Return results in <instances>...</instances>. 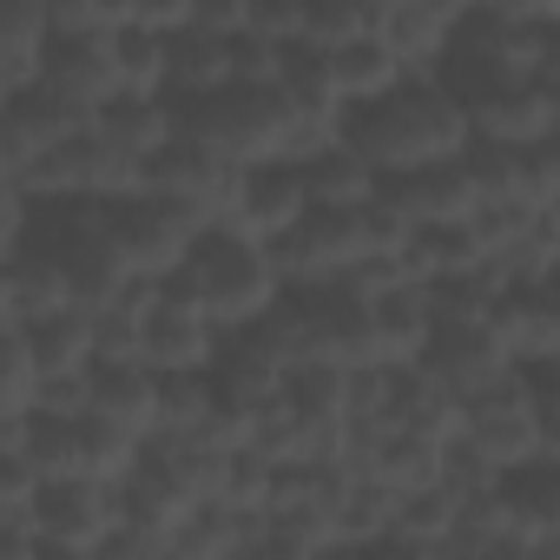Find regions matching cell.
I'll use <instances>...</instances> for the list:
<instances>
[{"instance_id":"1","label":"cell","mask_w":560,"mask_h":560,"mask_svg":"<svg viewBox=\"0 0 560 560\" xmlns=\"http://www.w3.org/2000/svg\"><path fill=\"white\" fill-rule=\"evenodd\" d=\"M337 139L383 178V172H402V165L455 159L468 145V119H462V100L429 67H409L383 100L343 106L337 113Z\"/></svg>"},{"instance_id":"2","label":"cell","mask_w":560,"mask_h":560,"mask_svg":"<svg viewBox=\"0 0 560 560\" xmlns=\"http://www.w3.org/2000/svg\"><path fill=\"white\" fill-rule=\"evenodd\" d=\"M165 284L178 298H191L218 330L250 324L277 291H284V284H277V270H270L264 237H250V231H237L224 218H205L198 224V237L185 244V257L165 270Z\"/></svg>"},{"instance_id":"3","label":"cell","mask_w":560,"mask_h":560,"mask_svg":"<svg viewBox=\"0 0 560 560\" xmlns=\"http://www.w3.org/2000/svg\"><path fill=\"white\" fill-rule=\"evenodd\" d=\"M113 514H119V488L100 475H47L27 508L40 553H100Z\"/></svg>"},{"instance_id":"4","label":"cell","mask_w":560,"mask_h":560,"mask_svg":"<svg viewBox=\"0 0 560 560\" xmlns=\"http://www.w3.org/2000/svg\"><path fill=\"white\" fill-rule=\"evenodd\" d=\"M237 172H244V165H231L224 152H211L205 139H191V132L172 126V132L145 152L139 185H145V191H165V198H178V205H191L198 218H224V205H231V191H237Z\"/></svg>"},{"instance_id":"5","label":"cell","mask_w":560,"mask_h":560,"mask_svg":"<svg viewBox=\"0 0 560 560\" xmlns=\"http://www.w3.org/2000/svg\"><path fill=\"white\" fill-rule=\"evenodd\" d=\"M462 119H468V139L534 145V139L560 132V93L540 73H527V80H488V86L462 93Z\"/></svg>"},{"instance_id":"6","label":"cell","mask_w":560,"mask_h":560,"mask_svg":"<svg viewBox=\"0 0 560 560\" xmlns=\"http://www.w3.org/2000/svg\"><path fill=\"white\" fill-rule=\"evenodd\" d=\"M198 211L191 205H178V198H165V191H126V198H113V237H119V250H126V264L132 270H145V277H165L178 257H185V244L198 237Z\"/></svg>"},{"instance_id":"7","label":"cell","mask_w":560,"mask_h":560,"mask_svg":"<svg viewBox=\"0 0 560 560\" xmlns=\"http://www.w3.org/2000/svg\"><path fill=\"white\" fill-rule=\"evenodd\" d=\"M409 363L462 402L468 389H481V383H494L508 370V350L494 343L488 317H455V324H429V337H422V350Z\"/></svg>"},{"instance_id":"8","label":"cell","mask_w":560,"mask_h":560,"mask_svg":"<svg viewBox=\"0 0 560 560\" xmlns=\"http://www.w3.org/2000/svg\"><path fill=\"white\" fill-rule=\"evenodd\" d=\"M376 198L416 231V224H448L475 205V185L462 172V152L455 159H429V165H402V172H383L376 178Z\"/></svg>"},{"instance_id":"9","label":"cell","mask_w":560,"mask_h":560,"mask_svg":"<svg viewBox=\"0 0 560 560\" xmlns=\"http://www.w3.org/2000/svg\"><path fill=\"white\" fill-rule=\"evenodd\" d=\"M218 337L224 330L191 298H178L172 284H159V298H152V311L139 324V363H152V370H205L211 350H218Z\"/></svg>"},{"instance_id":"10","label":"cell","mask_w":560,"mask_h":560,"mask_svg":"<svg viewBox=\"0 0 560 560\" xmlns=\"http://www.w3.org/2000/svg\"><path fill=\"white\" fill-rule=\"evenodd\" d=\"M304 211H311V198H304L298 165L291 159H257V165L237 172V191L224 205V224H237L250 237H277L284 224H298Z\"/></svg>"},{"instance_id":"11","label":"cell","mask_w":560,"mask_h":560,"mask_svg":"<svg viewBox=\"0 0 560 560\" xmlns=\"http://www.w3.org/2000/svg\"><path fill=\"white\" fill-rule=\"evenodd\" d=\"M488 330L508 350V363H553L560 350V311H553V284H501L488 304Z\"/></svg>"},{"instance_id":"12","label":"cell","mask_w":560,"mask_h":560,"mask_svg":"<svg viewBox=\"0 0 560 560\" xmlns=\"http://www.w3.org/2000/svg\"><path fill=\"white\" fill-rule=\"evenodd\" d=\"M106 34H113V27H47V47H40V73H34V80L73 93V100H86V106H100L106 93H119Z\"/></svg>"},{"instance_id":"13","label":"cell","mask_w":560,"mask_h":560,"mask_svg":"<svg viewBox=\"0 0 560 560\" xmlns=\"http://www.w3.org/2000/svg\"><path fill=\"white\" fill-rule=\"evenodd\" d=\"M224 80H231V34L198 27V21L165 27V80H159L165 100H198Z\"/></svg>"},{"instance_id":"14","label":"cell","mask_w":560,"mask_h":560,"mask_svg":"<svg viewBox=\"0 0 560 560\" xmlns=\"http://www.w3.org/2000/svg\"><path fill=\"white\" fill-rule=\"evenodd\" d=\"M152 396H159V370L139 357H93L86 363V409H100L106 422L145 435L152 429Z\"/></svg>"},{"instance_id":"15","label":"cell","mask_w":560,"mask_h":560,"mask_svg":"<svg viewBox=\"0 0 560 560\" xmlns=\"http://www.w3.org/2000/svg\"><path fill=\"white\" fill-rule=\"evenodd\" d=\"M324 60H330V86H337V100H343V106L383 100V93L409 73V67H402V54H396L376 27H363V34H350V40L324 47Z\"/></svg>"},{"instance_id":"16","label":"cell","mask_w":560,"mask_h":560,"mask_svg":"<svg viewBox=\"0 0 560 560\" xmlns=\"http://www.w3.org/2000/svg\"><path fill=\"white\" fill-rule=\"evenodd\" d=\"M27 357H34V376H80L93 363V324H86V304H60V311H40L27 324H14Z\"/></svg>"},{"instance_id":"17","label":"cell","mask_w":560,"mask_h":560,"mask_svg":"<svg viewBox=\"0 0 560 560\" xmlns=\"http://www.w3.org/2000/svg\"><path fill=\"white\" fill-rule=\"evenodd\" d=\"M468 0H396V8L376 14V34L402 54V67H435V54L455 34V14Z\"/></svg>"},{"instance_id":"18","label":"cell","mask_w":560,"mask_h":560,"mask_svg":"<svg viewBox=\"0 0 560 560\" xmlns=\"http://www.w3.org/2000/svg\"><path fill=\"white\" fill-rule=\"evenodd\" d=\"M0 298H8V317L14 324H27L40 311L73 304V284H67V270H60V257L47 244H21L8 264H0Z\"/></svg>"},{"instance_id":"19","label":"cell","mask_w":560,"mask_h":560,"mask_svg":"<svg viewBox=\"0 0 560 560\" xmlns=\"http://www.w3.org/2000/svg\"><path fill=\"white\" fill-rule=\"evenodd\" d=\"M0 113H8V119L21 126V139H27L34 152H47V145L73 139V132L93 119V106H86V100H73V93H60V86H47V80L14 86L8 100H0Z\"/></svg>"},{"instance_id":"20","label":"cell","mask_w":560,"mask_h":560,"mask_svg":"<svg viewBox=\"0 0 560 560\" xmlns=\"http://www.w3.org/2000/svg\"><path fill=\"white\" fill-rule=\"evenodd\" d=\"M370 298V330H376V363H409L416 350H422V337H429V298H422V284H383V291H363Z\"/></svg>"},{"instance_id":"21","label":"cell","mask_w":560,"mask_h":560,"mask_svg":"<svg viewBox=\"0 0 560 560\" xmlns=\"http://www.w3.org/2000/svg\"><path fill=\"white\" fill-rule=\"evenodd\" d=\"M291 165H298L311 205H363V198L376 191V172H370L343 139H330V145H317L311 159H291Z\"/></svg>"},{"instance_id":"22","label":"cell","mask_w":560,"mask_h":560,"mask_svg":"<svg viewBox=\"0 0 560 560\" xmlns=\"http://www.w3.org/2000/svg\"><path fill=\"white\" fill-rule=\"evenodd\" d=\"M93 126L106 132V139H119L126 152H152L165 132H172V100L165 93H106L100 106H93Z\"/></svg>"},{"instance_id":"23","label":"cell","mask_w":560,"mask_h":560,"mask_svg":"<svg viewBox=\"0 0 560 560\" xmlns=\"http://www.w3.org/2000/svg\"><path fill=\"white\" fill-rule=\"evenodd\" d=\"M113 47V80L119 93H159L165 80V27H145V21H119L106 34Z\"/></svg>"},{"instance_id":"24","label":"cell","mask_w":560,"mask_h":560,"mask_svg":"<svg viewBox=\"0 0 560 560\" xmlns=\"http://www.w3.org/2000/svg\"><path fill=\"white\" fill-rule=\"evenodd\" d=\"M218 409L211 376L205 370H159V396H152V429H205Z\"/></svg>"},{"instance_id":"25","label":"cell","mask_w":560,"mask_h":560,"mask_svg":"<svg viewBox=\"0 0 560 560\" xmlns=\"http://www.w3.org/2000/svg\"><path fill=\"white\" fill-rule=\"evenodd\" d=\"M363 27H376L370 0H304L298 8V40H311V47H337Z\"/></svg>"},{"instance_id":"26","label":"cell","mask_w":560,"mask_h":560,"mask_svg":"<svg viewBox=\"0 0 560 560\" xmlns=\"http://www.w3.org/2000/svg\"><path fill=\"white\" fill-rule=\"evenodd\" d=\"M34 488H40V468L21 455V442H14V429H8V435H0V521H27Z\"/></svg>"},{"instance_id":"27","label":"cell","mask_w":560,"mask_h":560,"mask_svg":"<svg viewBox=\"0 0 560 560\" xmlns=\"http://www.w3.org/2000/svg\"><path fill=\"white\" fill-rule=\"evenodd\" d=\"M277 67H284V40H270V34H257V27H237V34H231V80L270 86Z\"/></svg>"},{"instance_id":"28","label":"cell","mask_w":560,"mask_h":560,"mask_svg":"<svg viewBox=\"0 0 560 560\" xmlns=\"http://www.w3.org/2000/svg\"><path fill=\"white\" fill-rule=\"evenodd\" d=\"M27 191H21V178H0V264H8L21 244H27Z\"/></svg>"},{"instance_id":"29","label":"cell","mask_w":560,"mask_h":560,"mask_svg":"<svg viewBox=\"0 0 560 560\" xmlns=\"http://www.w3.org/2000/svg\"><path fill=\"white\" fill-rule=\"evenodd\" d=\"M298 8L304 0H244V27H257L270 40H298Z\"/></svg>"},{"instance_id":"30","label":"cell","mask_w":560,"mask_h":560,"mask_svg":"<svg viewBox=\"0 0 560 560\" xmlns=\"http://www.w3.org/2000/svg\"><path fill=\"white\" fill-rule=\"evenodd\" d=\"M185 21L218 27V34H237V27H244V0H191V14H185Z\"/></svg>"},{"instance_id":"31","label":"cell","mask_w":560,"mask_h":560,"mask_svg":"<svg viewBox=\"0 0 560 560\" xmlns=\"http://www.w3.org/2000/svg\"><path fill=\"white\" fill-rule=\"evenodd\" d=\"M191 14V0H126V21H145V27H178Z\"/></svg>"},{"instance_id":"32","label":"cell","mask_w":560,"mask_h":560,"mask_svg":"<svg viewBox=\"0 0 560 560\" xmlns=\"http://www.w3.org/2000/svg\"><path fill=\"white\" fill-rule=\"evenodd\" d=\"M0 330H14V317H8V298H0Z\"/></svg>"},{"instance_id":"33","label":"cell","mask_w":560,"mask_h":560,"mask_svg":"<svg viewBox=\"0 0 560 560\" xmlns=\"http://www.w3.org/2000/svg\"><path fill=\"white\" fill-rule=\"evenodd\" d=\"M8 429H14V416H8V409H0V435H8Z\"/></svg>"}]
</instances>
